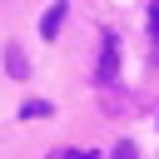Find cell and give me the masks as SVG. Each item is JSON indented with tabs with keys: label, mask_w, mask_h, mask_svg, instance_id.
<instances>
[{
	"label": "cell",
	"mask_w": 159,
	"mask_h": 159,
	"mask_svg": "<svg viewBox=\"0 0 159 159\" xmlns=\"http://www.w3.org/2000/svg\"><path fill=\"white\" fill-rule=\"evenodd\" d=\"M65 15H70V5H65V0H55V5L40 15V40H55V35H60V25H65Z\"/></svg>",
	"instance_id": "cell-2"
},
{
	"label": "cell",
	"mask_w": 159,
	"mask_h": 159,
	"mask_svg": "<svg viewBox=\"0 0 159 159\" xmlns=\"http://www.w3.org/2000/svg\"><path fill=\"white\" fill-rule=\"evenodd\" d=\"M94 80L99 84H114L119 80V35H99V70H94Z\"/></svg>",
	"instance_id": "cell-1"
},
{
	"label": "cell",
	"mask_w": 159,
	"mask_h": 159,
	"mask_svg": "<svg viewBox=\"0 0 159 159\" xmlns=\"http://www.w3.org/2000/svg\"><path fill=\"white\" fill-rule=\"evenodd\" d=\"M109 159H134V144H129V139H124V144H114V149H109Z\"/></svg>",
	"instance_id": "cell-7"
},
{
	"label": "cell",
	"mask_w": 159,
	"mask_h": 159,
	"mask_svg": "<svg viewBox=\"0 0 159 159\" xmlns=\"http://www.w3.org/2000/svg\"><path fill=\"white\" fill-rule=\"evenodd\" d=\"M50 159H99V154H94V149H55Z\"/></svg>",
	"instance_id": "cell-6"
},
{
	"label": "cell",
	"mask_w": 159,
	"mask_h": 159,
	"mask_svg": "<svg viewBox=\"0 0 159 159\" xmlns=\"http://www.w3.org/2000/svg\"><path fill=\"white\" fill-rule=\"evenodd\" d=\"M5 65H10V75H15V80H25V55H20L15 45L5 50Z\"/></svg>",
	"instance_id": "cell-4"
},
{
	"label": "cell",
	"mask_w": 159,
	"mask_h": 159,
	"mask_svg": "<svg viewBox=\"0 0 159 159\" xmlns=\"http://www.w3.org/2000/svg\"><path fill=\"white\" fill-rule=\"evenodd\" d=\"M149 40H154V60H159V0H149Z\"/></svg>",
	"instance_id": "cell-5"
},
{
	"label": "cell",
	"mask_w": 159,
	"mask_h": 159,
	"mask_svg": "<svg viewBox=\"0 0 159 159\" xmlns=\"http://www.w3.org/2000/svg\"><path fill=\"white\" fill-rule=\"evenodd\" d=\"M50 109H55L50 99H25V104H20V119H45Z\"/></svg>",
	"instance_id": "cell-3"
}]
</instances>
